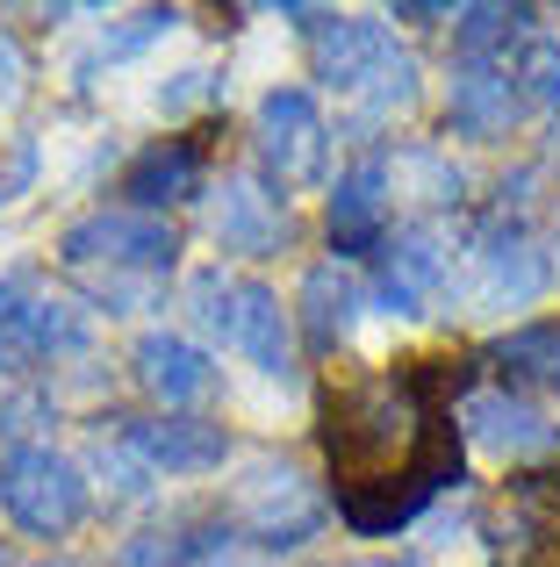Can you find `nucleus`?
<instances>
[{"mask_svg": "<svg viewBox=\"0 0 560 567\" xmlns=\"http://www.w3.org/2000/svg\"><path fill=\"white\" fill-rule=\"evenodd\" d=\"M446 360L395 374H338L317 395L323 460L338 474V511L352 532H395L424 511L438 482H460V439L446 416Z\"/></svg>", "mask_w": 560, "mask_h": 567, "instance_id": "nucleus-1", "label": "nucleus"}, {"mask_svg": "<svg viewBox=\"0 0 560 567\" xmlns=\"http://www.w3.org/2000/svg\"><path fill=\"white\" fill-rule=\"evenodd\" d=\"M309 51H317V72L345 94H360L366 123H388L395 109L417 101V58L395 51V37L381 22H360V14H309Z\"/></svg>", "mask_w": 560, "mask_h": 567, "instance_id": "nucleus-2", "label": "nucleus"}, {"mask_svg": "<svg viewBox=\"0 0 560 567\" xmlns=\"http://www.w3.org/2000/svg\"><path fill=\"white\" fill-rule=\"evenodd\" d=\"M173 230L144 208H101V216H80L65 230V259L80 274L101 280V302L108 295H152V280L173 266Z\"/></svg>", "mask_w": 560, "mask_h": 567, "instance_id": "nucleus-3", "label": "nucleus"}, {"mask_svg": "<svg viewBox=\"0 0 560 567\" xmlns=\"http://www.w3.org/2000/svg\"><path fill=\"white\" fill-rule=\"evenodd\" d=\"M187 309L209 338H224L230 352L259 367V374H288L294 346H288V309H280L273 288L259 280H224V274H195L187 280Z\"/></svg>", "mask_w": 560, "mask_h": 567, "instance_id": "nucleus-4", "label": "nucleus"}, {"mask_svg": "<svg viewBox=\"0 0 560 567\" xmlns=\"http://www.w3.org/2000/svg\"><path fill=\"white\" fill-rule=\"evenodd\" d=\"M0 503H8V517L22 532L58 539V532H72L86 517V474L51 445H22V453L0 460Z\"/></svg>", "mask_w": 560, "mask_h": 567, "instance_id": "nucleus-5", "label": "nucleus"}, {"mask_svg": "<svg viewBox=\"0 0 560 567\" xmlns=\"http://www.w3.org/2000/svg\"><path fill=\"white\" fill-rule=\"evenodd\" d=\"M86 323L72 302H51L37 288V274H8L0 280V374H22L37 360H58V352H80Z\"/></svg>", "mask_w": 560, "mask_h": 567, "instance_id": "nucleus-6", "label": "nucleus"}, {"mask_svg": "<svg viewBox=\"0 0 560 567\" xmlns=\"http://www.w3.org/2000/svg\"><path fill=\"white\" fill-rule=\"evenodd\" d=\"M496 560L504 567H560V467L518 474L496 503Z\"/></svg>", "mask_w": 560, "mask_h": 567, "instance_id": "nucleus-7", "label": "nucleus"}, {"mask_svg": "<svg viewBox=\"0 0 560 567\" xmlns=\"http://www.w3.org/2000/svg\"><path fill=\"white\" fill-rule=\"evenodd\" d=\"M317 517H323L317 488H309L288 460H259L238 482V525L252 532L259 546H302L309 532H317Z\"/></svg>", "mask_w": 560, "mask_h": 567, "instance_id": "nucleus-8", "label": "nucleus"}, {"mask_svg": "<svg viewBox=\"0 0 560 567\" xmlns=\"http://www.w3.org/2000/svg\"><path fill=\"white\" fill-rule=\"evenodd\" d=\"M323 115L317 101L302 94V86H273L267 101H259V158H267V173L280 187H302L323 173Z\"/></svg>", "mask_w": 560, "mask_h": 567, "instance_id": "nucleus-9", "label": "nucleus"}, {"mask_svg": "<svg viewBox=\"0 0 560 567\" xmlns=\"http://www.w3.org/2000/svg\"><path fill=\"white\" fill-rule=\"evenodd\" d=\"M547 295V259L510 216H496L475 245V302L481 309H525Z\"/></svg>", "mask_w": 560, "mask_h": 567, "instance_id": "nucleus-10", "label": "nucleus"}, {"mask_svg": "<svg viewBox=\"0 0 560 567\" xmlns=\"http://www.w3.org/2000/svg\"><path fill=\"white\" fill-rule=\"evenodd\" d=\"M446 280H453V245H446V230H432V223L403 230L388 251H381V302H388L395 317H424V309L446 295Z\"/></svg>", "mask_w": 560, "mask_h": 567, "instance_id": "nucleus-11", "label": "nucleus"}, {"mask_svg": "<svg viewBox=\"0 0 560 567\" xmlns=\"http://www.w3.org/2000/svg\"><path fill=\"white\" fill-rule=\"evenodd\" d=\"M129 367H137V388H144V395H152V402H166L173 416L216 395V360H209L201 346H187V338H173V331L137 338Z\"/></svg>", "mask_w": 560, "mask_h": 567, "instance_id": "nucleus-12", "label": "nucleus"}, {"mask_svg": "<svg viewBox=\"0 0 560 567\" xmlns=\"http://www.w3.org/2000/svg\"><path fill=\"white\" fill-rule=\"evenodd\" d=\"M518 80H510L504 65H460L453 72V101H446V123L460 130V137H475V144H496V137H510V123H518Z\"/></svg>", "mask_w": 560, "mask_h": 567, "instance_id": "nucleus-13", "label": "nucleus"}, {"mask_svg": "<svg viewBox=\"0 0 560 567\" xmlns=\"http://www.w3.org/2000/svg\"><path fill=\"white\" fill-rule=\"evenodd\" d=\"M123 439L144 453L152 474H201L230 453L224 424H209V416H152V424H129Z\"/></svg>", "mask_w": 560, "mask_h": 567, "instance_id": "nucleus-14", "label": "nucleus"}, {"mask_svg": "<svg viewBox=\"0 0 560 567\" xmlns=\"http://www.w3.org/2000/svg\"><path fill=\"white\" fill-rule=\"evenodd\" d=\"M216 245L224 251H280L288 245V202L280 194H267L259 181H230L224 194H216V216H209Z\"/></svg>", "mask_w": 560, "mask_h": 567, "instance_id": "nucleus-15", "label": "nucleus"}, {"mask_svg": "<svg viewBox=\"0 0 560 567\" xmlns=\"http://www.w3.org/2000/svg\"><path fill=\"white\" fill-rule=\"evenodd\" d=\"M467 431H475V445H489L496 460H532V453L553 445V424L525 395H510V388H481V395H467Z\"/></svg>", "mask_w": 560, "mask_h": 567, "instance_id": "nucleus-16", "label": "nucleus"}, {"mask_svg": "<svg viewBox=\"0 0 560 567\" xmlns=\"http://www.w3.org/2000/svg\"><path fill=\"white\" fill-rule=\"evenodd\" d=\"M195 181H201V158H195V144L166 137V144H152V152H137V158H129V173H123V194H129V208L158 216V208L187 202V194H195Z\"/></svg>", "mask_w": 560, "mask_h": 567, "instance_id": "nucleus-17", "label": "nucleus"}, {"mask_svg": "<svg viewBox=\"0 0 560 567\" xmlns=\"http://www.w3.org/2000/svg\"><path fill=\"white\" fill-rule=\"evenodd\" d=\"M388 230V173L381 166H352L331 187V245L338 251H366Z\"/></svg>", "mask_w": 560, "mask_h": 567, "instance_id": "nucleus-18", "label": "nucleus"}, {"mask_svg": "<svg viewBox=\"0 0 560 567\" xmlns=\"http://www.w3.org/2000/svg\"><path fill=\"white\" fill-rule=\"evenodd\" d=\"M352 323H360V280H352L345 266H309V280H302V331H309V346L338 352Z\"/></svg>", "mask_w": 560, "mask_h": 567, "instance_id": "nucleus-19", "label": "nucleus"}, {"mask_svg": "<svg viewBox=\"0 0 560 567\" xmlns=\"http://www.w3.org/2000/svg\"><path fill=\"white\" fill-rule=\"evenodd\" d=\"M532 22H539L532 8H460V14H453V43H460L467 65H489V51L518 43Z\"/></svg>", "mask_w": 560, "mask_h": 567, "instance_id": "nucleus-20", "label": "nucleus"}, {"mask_svg": "<svg viewBox=\"0 0 560 567\" xmlns=\"http://www.w3.org/2000/svg\"><path fill=\"white\" fill-rule=\"evenodd\" d=\"M496 367L518 381H539V388H560V323H525L496 346Z\"/></svg>", "mask_w": 560, "mask_h": 567, "instance_id": "nucleus-21", "label": "nucleus"}, {"mask_svg": "<svg viewBox=\"0 0 560 567\" xmlns=\"http://www.w3.org/2000/svg\"><path fill=\"white\" fill-rule=\"evenodd\" d=\"M195 525L180 532H137V539H123V554H115V567H187L195 554H209L216 539H187Z\"/></svg>", "mask_w": 560, "mask_h": 567, "instance_id": "nucleus-22", "label": "nucleus"}, {"mask_svg": "<svg viewBox=\"0 0 560 567\" xmlns=\"http://www.w3.org/2000/svg\"><path fill=\"white\" fill-rule=\"evenodd\" d=\"M518 94L553 101V109H560V43H532V51H525V65H518Z\"/></svg>", "mask_w": 560, "mask_h": 567, "instance_id": "nucleus-23", "label": "nucleus"}, {"mask_svg": "<svg viewBox=\"0 0 560 567\" xmlns=\"http://www.w3.org/2000/svg\"><path fill=\"white\" fill-rule=\"evenodd\" d=\"M29 181H37V144L14 137V144H8V158H0V208H8Z\"/></svg>", "mask_w": 560, "mask_h": 567, "instance_id": "nucleus-24", "label": "nucleus"}, {"mask_svg": "<svg viewBox=\"0 0 560 567\" xmlns=\"http://www.w3.org/2000/svg\"><path fill=\"white\" fill-rule=\"evenodd\" d=\"M166 22H173L166 8H144V14H129V22L115 29V37H101V51H115V58H123V51H137V43H152V37H158Z\"/></svg>", "mask_w": 560, "mask_h": 567, "instance_id": "nucleus-25", "label": "nucleus"}, {"mask_svg": "<svg viewBox=\"0 0 560 567\" xmlns=\"http://www.w3.org/2000/svg\"><path fill=\"white\" fill-rule=\"evenodd\" d=\"M209 94H216V80H209V72H180V80H173L166 94H158V109H166V115H187V109H201Z\"/></svg>", "mask_w": 560, "mask_h": 567, "instance_id": "nucleus-26", "label": "nucleus"}, {"mask_svg": "<svg viewBox=\"0 0 560 567\" xmlns=\"http://www.w3.org/2000/svg\"><path fill=\"white\" fill-rule=\"evenodd\" d=\"M14 94H22V51H14V43L0 37V109H8Z\"/></svg>", "mask_w": 560, "mask_h": 567, "instance_id": "nucleus-27", "label": "nucleus"}, {"mask_svg": "<svg viewBox=\"0 0 560 567\" xmlns=\"http://www.w3.org/2000/svg\"><path fill=\"white\" fill-rule=\"evenodd\" d=\"M374 567H409V560H374Z\"/></svg>", "mask_w": 560, "mask_h": 567, "instance_id": "nucleus-28", "label": "nucleus"}, {"mask_svg": "<svg viewBox=\"0 0 560 567\" xmlns=\"http://www.w3.org/2000/svg\"><path fill=\"white\" fill-rule=\"evenodd\" d=\"M43 567H72V560H43Z\"/></svg>", "mask_w": 560, "mask_h": 567, "instance_id": "nucleus-29", "label": "nucleus"}]
</instances>
